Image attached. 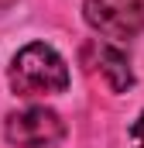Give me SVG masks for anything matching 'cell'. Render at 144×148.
I'll list each match as a JSON object with an SVG mask.
<instances>
[{"label": "cell", "instance_id": "obj_2", "mask_svg": "<svg viewBox=\"0 0 144 148\" xmlns=\"http://www.w3.org/2000/svg\"><path fill=\"white\" fill-rule=\"evenodd\" d=\"M82 17L103 41L124 45L144 31V0H86Z\"/></svg>", "mask_w": 144, "mask_h": 148}, {"label": "cell", "instance_id": "obj_4", "mask_svg": "<svg viewBox=\"0 0 144 148\" xmlns=\"http://www.w3.org/2000/svg\"><path fill=\"white\" fill-rule=\"evenodd\" d=\"M82 55H86V62L93 59L89 69H100V73L107 76V86L113 93H124V90L134 86V73H130V66H127V55H124L117 45L96 38V41H89V45L82 48Z\"/></svg>", "mask_w": 144, "mask_h": 148}, {"label": "cell", "instance_id": "obj_1", "mask_svg": "<svg viewBox=\"0 0 144 148\" xmlns=\"http://www.w3.org/2000/svg\"><path fill=\"white\" fill-rule=\"evenodd\" d=\"M7 83L24 100H31V97H55V93H65V86H69V66L52 45L31 41L10 59Z\"/></svg>", "mask_w": 144, "mask_h": 148}, {"label": "cell", "instance_id": "obj_3", "mask_svg": "<svg viewBox=\"0 0 144 148\" xmlns=\"http://www.w3.org/2000/svg\"><path fill=\"white\" fill-rule=\"evenodd\" d=\"M3 134H7L10 145H17V148H52V145L62 141L65 124L48 107H28V110H17V114L7 117Z\"/></svg>", "mask_w": 144, "mask_h": 148}, {"label": "cell", "instance_id": "obj_5", "mask_svg": "<svg viewBox=\"0 0 144 148\" xmlns=\"http://www.w3.org/2000/svg\"><path fill=\"white\" fill-rule=\"evenodd\" d=\"M130 148H144V114H137V121L130 124Z\"/></svg>", "mask_w": 144, "mask_h": 148}]
</instances>
